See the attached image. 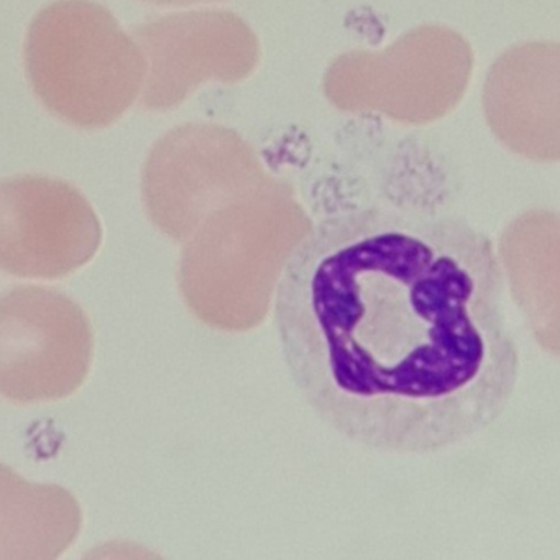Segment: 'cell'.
<instances>
[{"instance_id": "5", "label": "cell", "mask_w": 560, "mask_h": 560, "mask_svg": "<svg viewBox=\"0 0 560 560\" xmlns=\"http://www.w3.org/2000/svg\"><path fill=\"white\" fill-rule=\"evenodd\" d=\"M145 58L139 106H182L208 81L237 83L257 67L260 48L252 28L228 11H196L153 19L132 28Z\"/></svg>"}, {"instance_id": "4", "label": "cell", "mask_w": 560, "mask_h": 560, "mask_svg": "<svg viewBox=\"0 0 560 560\" xmlns=\"http://www.w3.org/2000/svg\"><path fill=\"white\" fill-rule=\"evenodd\" d=\"M93 359V329L74 301L48 288L0 296V395L54 401L77 392Z\"/></svg>"}, {"instance_id": "9", "label": "cell", "mask_w": 560, "mask_h": 560, "mask_svg": "<svg viewBox=\"0 0 560 560\" xmlns=\"http://www.w3.org/2000/svg\"><path fill=\"white\" fill-rule=\"evenodd\" d=\"M80 529L81 508L70 491L31 483L0 464V559H57Z\"/></svg>"}, {"instance_id": "3", "label": "cell", "mask_w": 560, "mask_h": 560, "mask_svg": "<svg viewBox=\"0 0 560 560\" xmlns=\"http://www.w3.org/2000/svg\"><path fill=\"white\" fill-rule=\"evenodd\" d=\"M470 73V45L460 35L422 27L378 54L343 55L327 73L326 93L343 110L424 124L457 106Z\"/></svg>"}, {"instance_id": "2", "label": "cell", "mask_w": 560, "mask_h": 560, "mask_svg": "<svg viewBox=\"0 0 560 560\" xmlns=\"http://www.w3.org/2000/svg\"><path fill=\"white\" fill-rule=\"evenodd\" d=\"M24 58L42 104L78 129L116 124L145 81L139 45L93 0H57L42 9L28 28Z\"/></svg>"}, {"instance_id": "1", "label": "cell", "mask_w": 560, "mask_h": 560, "mask_svg": "<svg viewBox=\"0 0 560 560\" xmlns=\"http://www.w3.org/2000/svg\"><path fill=\"white\" fill-rule=\"evenodd\" d=\"M504 268L451 215H330L288 255L273 294L284 369L311 412L366 451L421 457L503 418L521 350Z\"/></svg>"}, {"instance_id": "7", "label": "cell", "mask_w": 560, "mask_h": 560, "mask_svg": "<svg viewBox=\"0 0 560 560\" xmlns=\"http://www.w3.org/2000/svg\"><path fill=\"white\" fill-rule=\"evenodd\" d=\"M257 162L250 147L218 126L178 127L150 150L143 165L142 196L160 231L183 238L208 199Z\"/></svg>"}, {"instance_id": "6", "label": "cell", "mask_w": 560, "mask_h": 560, "mask_svg": "<svg viewBox=\"0 0 560 560\" xmlns=\"http://www.w3.org/2000/svg\"><path fill=\"white\" fill-rule=\"evenodd\" d=\"M101 238L100 219L74 186L37 175L0 183V270L67 277L96 255Z\"/></svg>"}, {"instance_id": "10", "label": "cell", "mask_w": 560, "mask_h": 560, "mask_svg": "<svg viewBox=\"0 0 560 560\" xmlns=\"http://www.w3.org/2000/svg\"><path fill=\"white\" fill-rule=\"evenodd\" d=\"M142 2H150V4L156 5H179V8H185V5L205 4V2H218V0H142Z\"/></svg>"}, {"instance_id": "8", "label": "cell", "mask_w": 560, "mask_h": 560, "mask_svg": "<svg viewBox=\"0 0 560 560\" xmlns=\"http://www.w3.org/2000/svg\"><path fill=\"white\" fill-rule=\"evenodd\" d=\"M559 47L530 44L504 54L491 68L485 113L493 132L521 155L559 159Z\"/></svg>"}]
</instances>
